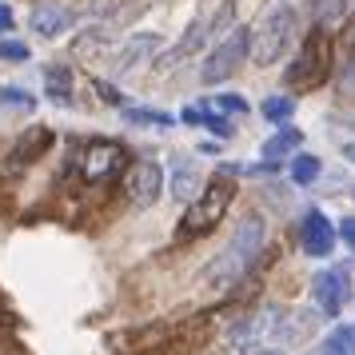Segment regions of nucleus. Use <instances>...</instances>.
<instances>
[{
    "label": "nucleus",
    "mask_w": 355,
    "mask_h": 355,
    "mask_svg": "<svg viewBox=\"0 0 355 355\" xmlns=\"http://www.w3.org/2000/svg\"><path fill=\"white\" fill-rule=\"evenodd\" d=\"M263 240H268V224H263V216H243L240 224H236V232L227 236L224 252H216V259H211L204 272L196 275V284L204 291H227L236 288L243 275L256 268L259 252H263Z\"/></svg>",
    "instance_id": "nucleus-1"
},
{
    "label": "nucleus",
    "mask_w": 355,
    "mask_h": 355,
    "mask_svg": "<svg viewBox=\"0 0 355 355\" xmlns=\"http://www.w3.org/2000/svg\"><path fill=\"white\" fill-rule=\"evenodd\" d=\"M304 336V327H295V315H288L284 307H259L252 315H243L232 331H227V347H236L240 355L256 352V347H279L288 339Z\"/></svg>",
    "instance_id": "nucleus-2"
},
{
    "label": "nucleus",
    "mask_w": 355,
    "mask_h": 355,
    "mask_svg": "<svg viewBox=\"0 0 355 355\" xmlns=\"http://www.w3.org/2000/svg\"><path fill=\"white\" fill-rule=\"evenodd\" d=\"M331 68H336V44H331V33H327L323 24H315V28L304 36V44H300V52H295V60L284 68V84H288L291 92H315L320 84H327Z\"/></svg>",
    "instance_id": "nucleus-3"
},
{
    "label": "nucleus",
    "mask_w": 355,
    "mask_h": 355,
    "mask_svg": "<svg viewBox=\"0 0 355 355\" xmlns=\"http://www.w3.org/2000/svg\"><path fill=\"white\" fill-rule=\"evenodd\" d=\"M295 28H300V12L291 8V4H275L268 8L259 24L252 28V49H248V60L259 68H272L284 60V52L291 49V40H295Z\"/></svg>",
    "instance_id": "nucleus-4"
},
{
    "label": "nucleus",
    "mask_w": 355,
    "mask_h": 355,
    "mask_svg": "<svg viewBox=\"0 0 355 355\" xmlns=\"http://www.w3.org/2000/svg\"><path fill=\"white\" fill-rule=\"evenodd\" d=\"M232 200H236V180H227L224 172L220 176H211L196 200H188V208H184V224H180V240H200V236H208L211 227L220 224L232 208Z\"/></svg>",
    "instance_id": "nucleus-5"
},
{
    "label": "nucleus",
    "mask_w": 355,
    "mask_h": 355,
    "mask_svg": "<svg viewBox=\"0 0 355 355\" xmlns=\"http://www.w3.org/2000/svg\"><path fill=\"white\" fill-rule=\"evenodd\" d=\"M248 49H252V33L243 28V24H232L220 40H216V49L208 52V60L200 68V80L204 84H224L232 80L240 64L248 60Z\"/></svg>",
    "instance_id": "nucleus-6"
},
{
    "label": "nucleus",
    "mask_w": 355,
    "mask_h": 355,
    "mask_svg": "<svg viewBox=\"0 0 355 355\" xmlns=\"http://www.w3.org/2000/svg\"><path fill=\"white\" fill-rule=\"evenodd\" d=\"M128 164H132L128 152L116 140H88L80 148V180L84 184H104V180L120 176Z\"/></svg>",
    "instance_id": "nucleus-7"
},
{
    "label": "nucleus",
    "mask_w": 355,
    "mask_h": 355,
    "mask_svg": "<svg viewBox=\"0 0 355 355\" xmlns=\"http://www.w3.org/2000/svg\"><path fill=\"white\" fill-rule=\"evenodd\" d=\"M164 192H168V176H164V168L156 160H132L124 168V196H128V204L152 208Z\"/></svg>",
    "instance_id": "nucleus-8"
},
{
    "label": "nucleus",
    "mask_w": 355,
    "mask_h": 355,
    "mask_svg": "<svg viewBox=\"0 0 355 355\" xmlns=\"http://www.w3.org/2000/svg\"><path fill=\"white\" fill-rule=\"evenodd\" d=\"M52 144H56V132L44 128V124H33V128H24L17 144L8 148V160H4V172L8 176H20V172H28L40 156H49Z\"/></svg>",
    "instance_id": "nucleus-9"
},
{
    "label": "nucleus",
    "mask_w": 355,
    "mask_h": 355,
    "mask_svg": "<svg viewBox=\"0 0 355 355\" xmlns=\"http://www.w3.org/2000/svg\"><path fill=\"white\" fill-rule=\"evenodd\" d=\"M347 295H352V284H347L343 268H327V272L311 275V300H315L323 320H336L343 311V304H347Z\"/></svg>",
    "instance_id": "nucleus-10"
},
{
    "label": "nucleus",
    "mask_w": 355,
    "mask_h": 355,
    "mask_svg": "<svg viewBox=\"0 0 355 355\" xmlns=\"http://www.w3.org/2000/svg\"><path fill=\"white\" fill-rule=\"evenodd\" d=\"M160 49H164V36L160 33H132V36H124L120 40V49L112 52V72H132V68H140L144 60H156L160 56Z\"/></svg>",
    "instance_id": "nucleus-11"
},
{
    "label": "nucleus",
    "mask_w": 355,
    "mask_h": 355,
    "mask_svg": "<svg viewBox=\"0 0 355 355\" xmlns=\"http://www.w3.org/2000/svg\"><path fill=\"white\" fill-rule=\"evenodd\" d=\"M336 236H339V227L323 216L320 208H311L304 216V224H300V243H304V252L311 259H327L331 252H336Z\"/></svg>",
    "instance_id": "nucleus-12"
},
{
    "label": "nucleus",
    "mask_w": 355,
    "mask_h": 355,
    "mask_svg": "<svg viewBox=\"0 0 355 355\" xmlns=\"http://www.w3.org/2000/svg\"><path fill=\"white\" fill-rule=\"evenodd\" d=\"M72 24H76V12H72L68 4H56V0H44V4H36L33 17H28V28H33L36 36H44V40H56V36H64Z\"/></svg>",
    "instance_id": "nucleus-13"
},
{
    "label": "nucleus",
    "mask_w": 355,
    "mask_h": 355,
    "mask_svg": "<svg viewBox=\"0 0 355 355\" xmlns=\"http://www.w3.org/2000/svg\"><path fill=\"white\" fill-rule=\"evenodd\" d=\"M208 40H211V33H208V20H196L192 28H188V33H184V36L176 40V49H168V52L160 56V64H156V68H160V72H168V68H176L180 60H184V56H196V52H200L204 44H208Z\"/></svg>",
    "instance_id": "nucleus-14"
},
{
    "label": "nucleus",
    "mask_w": 355,
    "mask_h": 355,
    "mask_svg": "<svg viewBox=\"0 0 355 355\" xmlns=\"http://www.w3.org/2000/svg\"><path fill=\"white\" fill-rule=\"evenodd\" d=\"M200 168H196V160H184L180 156L176 164H172V176H168V196L176 200V204H188V200H196L200 196Z\"/></svg>",
    "instance_id": "nucleus-15"
},
{
    "label": "nucleus",
    "mask_w": 355,
    "mask_h": 355,
    "mask_svg": "<svg viewBox=\"0 0 355 355\" xmlns=\"http://www.w3.org/2000/svg\"><path fill=\"white\" fill-rule=\"evenodd\" d=\"M112 36H116V20H100V24H92V28H84L76 40H72V56L76 60H92V56H100V52L112 44Z\"/></svg>",
    "instance_id": "nucleus-16"
},
{
    "label": "nucleus",
    "mask_w": 355,
    "mask_h": 355,
    "mask_svg": "<svg viewBox=\"0 0 355 355\" xmlns=\"http://www.w3.org/2000/svg\"><path fill=\"white\" fill-rule=\"evenodd\" d=\"M44 96L56 108H72V72L68 68H44Z\"/></svg>",
    "instance_id": "nucleus-17"
},
{
    "label": "nucleus",
    "mask_w": 355,
    "mask_h": 355,
    "mask_svg": "<svg viewBox=\"0 0 355 355\" xmlns=\"http://www.w3.org/2000/svg\"><path fill=\"white\" fill-rule=\"evenodd\" d=\"M300 144H304V132H300V128H288V124H279V132L263 140V148H259V156H263V160H279V156H288V152H295Z\"/></svg>",
    "instance_id": "nucleus-18"
},
{
    "label": "nucleus",
    "mask_w": 355,
    "mask_h": 355,
    "mask_svg": "<svg viewBox=\"0 0 355 355\" xmlns=\"http://www.w3.org/2000/svg\"><path fill=\"white\" fill-rule=\"evenodd\" d=\"M124 124H136V128H172L176 116L164 112V108H124Z\"/></svg>",
    "instance_id": "nucleus-19"
},
{
    "label": "nucleus",
    "mask_w": 355,
    "mask_h": 355,
    "mask_svg": "<svg viewBox=\"0 0 355 355\" xmlns=\"http://www.w3.org/2000/svg\"><path fill=\"white\" fill-rule=\"evenodd\" d=\"M320 172H323L320 156H307V152H300V156L291 160V180H295L300 188H307V184H315V180H320Z\"/></svg>",
    "instance_id": "nucleus-20"
},
{
    "label": "nucleus",
    "mask_w": 355,
    "mask_h": 355,
    "mask_svg": "<svg viewBox=\"0 0 355 355\" xmlns=\"http://www.w3.org/2000/svg\"><path fill=\"white\" fill-rule=\"evenodd\" d=\"M259 112H263L268 124H288L291 116H295V100L291 96H268L259 104Z\"/></svg>",
    "instance_id": "nucleus-21"
},
{
    "label": "nucleus",
    "mask_w": 355,
    "mask_h": 355,
    "mask_svg": "<svg viewBox=\"0 0 355 355\" xmlns=\"http://www.w3.org/2000/svg\"><path fill=\"white\" fill-rule=\"evenodd\" d=\"M343 8H347V0H311V20L331 28V24L343 20Z\"/></svg>",
    "instance_id": "nucleus-22"
},
{
    "label": "nucleus",
    "mask_w": 355,
    "mask_h": 355,
    "mask_svg": "<svg viewBox=\"0 0 355 355\" xmlns=\"http://www.w3.org/2000/svg\"><path fill=\"white\" fill-rule=\"evenodd\" d=\"M323 355H355V327H331L323 339Z\"/></svg>",
    "instance_id": "nucleus-23"
},
{
    "label": "nucleus",
    "mask_w": 355,
    "mask_h": 355,
    "mask_svg": "<svg viewBox=\"0 0 355 355\" xmlns=\"http://www.w3.org/2000/svg\"><path fill=\"white\" fill-rule=\"evenodd\" d=\"M236 24V0H224L216 12H211V20H208V33H211V40H220V36L227 33Z\"/></svg>",
    "instance_id": "nucleus-24"
},
{
    "label": "nucleus",
    "mask_w": 355,
    "mask_h": 355,
    "mask_svg": "<svg viewBox=\"0 0 355 355\" xmlns=\"http://www.w3.org/2000/svg\"><path fill=\"white\" fill-rule=\"evenodd\" d=\"M0 104H4V108H20V112H33L36 96H28V92L17 88V84H8V88H0Z\"/></svg>",
    "instance_id": "nucleus-25"
},
{
    "label": "nucleus",
    "mask_w": 355,
    "mask_h": 355,
    "mask_svg": "<svg viewBox=\"0 0 355 355\" xmlns=\"http://www.w3.org/2000/svg\"><path fill=\"white\" fill-rule=\"evenodd\" d=\"M0 60L4 64H24V60H33V49L24 40H0Z\"/></svg>",
    "instance_id": "nucleus-26"
},
{
    "label": "nucleus",
    "mask_w": 355,
    "mask_h": 355,
    "mask_svg": "<svg viewBox=\"0 0 355 355\" xmlns=\"http://www.w3.org/2000/svg\"><path fill=\"white\" fill-rule=\"evenodd\" d=\"M92 88L100 92V100H104V104H112V108H128V100H124V92H120L116 84H108V80H100V76H92Z\"/></svg>",
    "instance_id": "nucleus-27"
},
{
    "label": "nucleus",
    "mask_w": 355,
    "mask_h": 355,
    "mask_svg": "<svg viewBox=\"0 0 355 355\" xmlns=\"http://www.w3.org/2000/svg\"><path fill=\"white\" fill-rule=\"evenodd\" d=\"M216 108H220V112H227V116H248V100L232 96V92H220V96H216Z\"/></svg>",
    "instance_id": "nucleus-28"
},
{
    "label": "nucleus",
    "mask_w": 355,
    "mask_h": 355,
    "mask_svg": "<svg viewBox=\"0 0 355 355\" xmlns=\"http://www.w3.org/2000/svg\"><path fill=\"white\" fill-rule=\"evenodd\" d=\"M204 128H211L220 140H227V136L236 132V128H232V120H227V112H220V108H216V112H208V124H204Z\"/></svg>",
    "instance_id": "nucleus-29"
},
{
    "label": "nucleus",
    "mask_w": 355,
    "mask_h": 355,
    "mask_svg": "<svg viewBox=\"0 0 355 355\" xmlns=\"http://www.w3.org/2000/svg\"><path fill=\"white\" fill-rule=\"evenodd\" d=\"M180 124H188V128H204V124H208V108H200V104H188V108L180 112Z\"/></svg>",
    "instance_id": "nucleus-30"
},
{
    "label": "nucleus",
    "mask_w": 355,
    "mask_h": 355,
    "mask_svg": "<svg viewBox=\"0 0 355 355\" xmlns=\"http://www.w3.org/2000/svg\"><path fill=\"white\" fill-rule=\"evenodd\" d=\"M339 240L355 252V216H343V220H339Z\"/></svg>",
    "instance_id": "nucleus-31"
},
{
    "label": "nucleus",
    "mask_w": 355,
    "mask_h": 355,
    "mask_svg": "<svg viewBox=\"0 0 355 355\" xmlns=\"http://www.w3.org/2000/svg\"><path fill=\"white\" fill-rule=\"evenodd\" d=\"M17 28V17H12V8L8 4H0V33H12Z\"/></svg>",
    "instance_id": "nucleus-32"
},
{
    "label": "nucleus",
    "mask_w": 355,
    "mask_h": 355,
    "mask_svg": "<svg viewBox=\"0 0 355 355\" xmlns=\"http://www.w3.org/2000/svg\"><path fill=\"white\" fill-rule=\"evenodd\" d=\"M248 355H284L279 347H256V352H248Z\"/></svg>",
    "instance_id": "nucleus-33"
},
{
    "label": "nucleus",
    "mask_w": 355,
    "mask_h": 355,
    "mask_svg": "<svg viewBox=\"0 0 355 355\" xmlns=\"http://www.w3.org/2000/svg\"><path fill=\"white\" fill-rule=\"evenodd\" d=\"M343 156H347V160L355 164V144H347V148H343Z\"/></svg>",
    "instance_id": "nucleus-34"
},
{
    "label": "nucleus",
    "mask_w": 355,
    "mask_h": 355,
    "mask_svg": "<svg viewBox=\"0 0 355 355\" xmlns=\"http://www.w3.org/2000/svg\"><path fill=\"white\" fill-rule=\"evenodd\" d=\"M347 33H352V36H355V12H352V20H347Z\"/></svg>",
    "instance_id": "nucleus-35"
},
{
    "label": "nucleus",
    "mask_w": 355,
    "mask_h": 355,
    "mask_svg": "<svg viewBox=\"0 0 355 355\" xmlns=\"http://www.w3.org/2000/svg\"><path fill=\"white\" fill-rule=\"evenodd\" d=\"M347 80H355V56H352V72H347Z\"/></svg>",
    "instance_id": "nucleus-36"
},
{
    "label": "nucleus",
    "mask_w": 355,
    "mask_h": 355,
    "mask_svg": "<svg viewBox=\"0 0 355 355\" xmlns=\"http://www.w3.org/2000/svg\"><path fill=\"white\" fill-rule=\"evenodd\" d=\"M352 200H355V184H352Z\"/></svg>",
    "instance_id": "nucleus-37"
}]
</instances>
